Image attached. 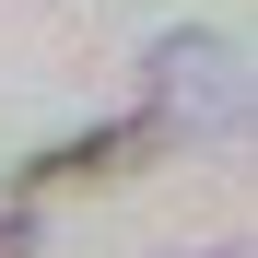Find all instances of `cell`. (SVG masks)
<instances>
[{
    "label": "cell",
    "mask_w": 258,
    "mask_h": 258,
    "mask_svg": "<svg viewBox=\"0 0 258 258\" xmlns=\"http://www.w3.org/2000/svg\"><path fill=\"white\" fill-rule=\"evenodd\" d=\"M35 246V223H24V211H0V258H24Z\"/></svg>",
    "instance_id": "obj_3"
},
{
    "label": "cell",
    "mask_w": 258,
    "mask_h": 258,
    "mask_svg": "<svg viewBox=\"0 0 258 258\" xmlns=\"http://www.w3.org/2000/svg\"><path fill=\"white\" fill-rule=\"evenodd\" d=\"M141 153H153V129H141V117H129V129H71L59 153H35V164H24V188H71V176H129Z\"/></svg>",
    "instance_id": "obj_2"
},
{
    "label": "cell",
    "mask_w": 258,
    "mask_h": 258,
    "mask_svg": "<svg viewBox=\"0 0 258 258\" xmlns=\"http://www.w3.org/2000/svg\"><path fill=\"white\" fill-rule=\"evenodd\" d=\"M211 258H235V246H211Z\"/></svg>",
    "instance_id": "obj_4"
},
{
    "label": "cell",
    "mask_w": 258,
    "mask_h": 258,
    "mask_svg": "<svg viewBox=\"0 0 258 258\" xmlns=\"http://www.w3.org/2000/svg\"><path fill=\"white\" fill-rule=\"evenodd\" d=\"M246 117V59L235 35H164L153 47V141H223V129Z\"/></svg>",
    "instance_id": "obj_1"
}]
</instances>
